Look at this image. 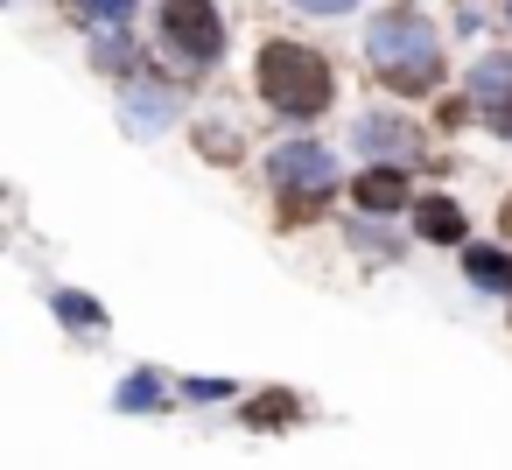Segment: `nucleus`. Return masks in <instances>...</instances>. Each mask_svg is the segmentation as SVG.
Segmentation results:
<instances>
[{
    "label": "nucleus",
    "instance_id": "nucleus-3",
    "mask_svg": "<svg viewBox=\"0 0 512 470\" xmlns=\"http://www.w3.org/2000/svg\"><path fill=\"white\" fill-rule=\"evenodd\" d=\"M274 190L288 197V211H281V218H288V225H302V218L337 190V162H330L316 141H288V148L274 155Z\"/></svg>",
    "mask_w": 512,
    "mask_h": 470
},
{
    "label": "nucleus",
    "instance_id": "nucleus-7",
    "mask_svg": "<svg viewBox=\"0 0 512 470\" xmlns=\"http://www.w3.org/2000/svg\"><path fill=\"white\" fill-rule=\"evenodd\" d=\"M351 197H358L365 211H400V204H407V176H400V169H365V176L351 183Z\"/></svg>",
    "mask_w": 512,
    "mask_h": 470
},
{
    "label": "nucleus",
    "instance_id": "nucleus-8",
    "mask_svg": "<svg viewBox=\"0 0 512 470\" xmlns=\"http://www.w3.org/2000/svg\"><path fill=\"white\" fill-rule=\"evenodd\" d=\"M414 225H421V239H442V246L463 239V211H456L449 197H421V204H414Z\"/></svg>",
    "mask_w": 512,
    "mask_h": 470
},
{
    "label": "nucleus",
    "instance_id": "nucleus-11",
    "mask_svg": "<svg viewBox=\"0 0 512 470\" xmlns=\"http://www.w3.org/2000/svg\"><path fill=\"white\" fill-rule=\"evenodd\" d=\"M57 316H64L71 330H92V323H99V302L78 295V288H64V295H57Z\"/></svg>",
    "mask_w": 512,
    "mask_h": 470
},
{
    "label": "nucleus",
    "instance_id": "nucleus-5",
    "mask_svg": "<svg viewBox=\"0 0 512 470\" xmlns=\"http://www.w3.org/2000/svg\"><path fill=\"white\" fill-rule=\"evenodd\" d=\"M470 106L512 141V57H484V64L470 71Z\"/></svg>",
    "mask_w": 512,
    "mask_h": 470
},
{
    "label": "nucleus",
    "instance_id": "nucleus-6",
    "mask_svg": "<svg viewBox=\"0 0 512 470\" xmlns=\"http://www.w3.org/2000/svg\"><path fill=\"white\" fill-rule=\"evenodd\" d=\"M358 141H365L372 155H393V162H414V155H421V148H414L421 134H414V127H400V120H379V113H372V120H358Z\"/></svg>",
    "mask_w": 512,
    "mask_h": 470
},
{
    "label": "nucleus",
    "instance_id": "nucleus-17",
    "mask_svg": "<svg viewBox=\"0 0 512 470\" xmlns=\"http://www.w3.org/2000/svg\"><path fill=\"white\" fill-rule=\"evenodd\" d=\"M498 8H512V0H498Z\"/></svg>",
    "mask_w": 512,
    "mask_h": 470
},
{
    "label": "nucleus",
    "instance_id": "nucleus-2",
    "mask_svg": "<svg viewBox=\"0 0 512 470\" xmlns=\"http://www.w3.org/2000/svg\"><path fill=\"white\" fill-rule=\"evenodd\" d=\"M260 92L288 120H316L330 106V64L316 50H302V43H267L260 50Z\"/></svg>",
    "mask_w": 512,
    "mask_h": 470
},
{
    "label": "nucleus",
    "instance_id": "nucleus-1",
    "mask_svg": "<svg viewBox=\"0 0 512 470\" xmlns=\"http://www.w3.org/2000/svg\"><path fill=\"white\" fill-rule=\"evenodd\" d=\"M365 50H372V71H379L393 92H407V99H421V92L442 78V43H435V29H428L414 8L379 15V22L365 29Z\"/></svg>",
    "mask_w": 512,
    "mask_h": 470
},
{
    "label": "nucleus",
    "instance_id": "nucleus-16",
    "mask_svg": "<svg viewBox=\"0 0 512 470\" xmlns=\"http://www.w3.org/2000/svg\"><path fill=\"white\" fill-rule=\"evenodd\" d=\"M505 239H512V204H505Z\"/></svg>",
    "mask_w": 512,
    "mask_h": 470
},
{
    "label": "nucleus",
    "instance_id": "nucleus-10",
    "mask_svg": "<svg viewBox=\"0 0 512 470\" xmlns=\"http://www.w3.org/2000/svg\"><path fill=\"white\" fill-rule=\"evenodd\" d=\"M246 421H253V428H288V421H295V400H288V393H260V400L246 407Z\"/></svg>",
    "mask_w": 512,
    "mask_h": 470
},
{
    "label": "nucleus",
    "instance_id": "nucleus-15",
    "mask_svg": "<svg viewBox=\"0 0 512 470\" xmlns=\"http://www.w3.org/2000/svg\"><path fill=\"white\" fill-rule=\"evenodd\" d=\"M302 8H316V15H337V8H351V0H302Z\"/></svg>",
    "mask_w": 512,
    "mask_h": 470
},
{
    "label": "nucleus",
    "instance_id": "nucleus-12",
    "mask_svg": "<svg viewBox=\"0 0 512 470\" xmlns=\"http://www.w3.org/2000/svg\"><path fill=\"white\" fill-rule=\"evenodd\" d=\"M155 393H162V379H155V372H134V379L120 386V407H155Z\"/></svg>",
    "mask_w": 512,
    "mask_h": 470
},
{
    "label": "nucleus",
    "instance_id": "nucleus-13",
    "mask_svg": "<svg viewBox=\"0 0 512 470\" xmlns=\"http://www.w3.org/2000/svg\"><path fill=\"white\" fill-rule=\"evenodd\" d=\"M204 155H211V162H232V155H239V134H225V127H204Z\"/></svg>",
    "mask_w": 512,
    "mask_h": 470
},
{
    "label": "nucleus",
    "instance_id": "nucleus-14",
    "mask_svg": "<svg viewBox=\"0 0 512 470\" xmlns=\"http://www.w3.org/2000/svg\"><path fill=\"white\" fill-rule=\"evenodd\" d=\"M85 15H92V22H113V29H120V22L134 15V0H85Z\"/></svg>",
    "mask_w": 512,
    "mask_h": 470
},
{
    "label": "nucleus",
    "instance_id": "nucleus-9",
    "mask_svg": "<svg viewBox=\"0 0 512 470\" xmlns=\"http://www.w3.org/2000/svg\"><path fill=\"white\" fill-rule=\"evenodd\" d=\"M463 267H470V281H477V288L512 295V260H505L498 246H470V253H463Z\"/></svg>",
    "mask_w": 512,
    "mask_h": 470
},
{
    "label": "nucleus",
    "instance_id": "nucleus-4",
    "mask_svg": "<svg viewBox=\"0 0 512 470\" xmlns=\"http://www.w3.org/2000/svg\"><path fill=\"white\" fill-rule=\"evenodd\" d=\"M162 36L190 57V64H211L225 50V29H218V8L211 0H162Z\"/></svg>",
    "mask_w": 512,
    "mask_h": 470
}]
</instances>
